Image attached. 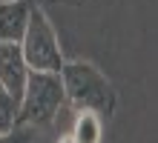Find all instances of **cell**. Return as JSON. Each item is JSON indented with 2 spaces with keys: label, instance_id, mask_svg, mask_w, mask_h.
Wrapping results in <instances>:
<instances>
[{
  "label": "cell",
  "instance_id": "cell-5",
  "mask_svg": "<svg viewBox=\"0 0 158 143\" xmlns=\"http://www.w3.org/2000/svg\"><path fill=\"white\" fill-rule=\"evenodd\" d=\"M32 6H40V3H35V0H3L0 3V40L20 43Z\"/></svg>",
  "mask_w": 158,
  "mask_h": 143
},
{
  "label": "cell",
  "instance_id": "cell-10",
  "mask_svg": "<svg viewBox=\"0 0 158 143\" xmlns=\"http://www.w3.org/2000/svg\"><path fill=\"white\" fill-rule=\"evenodd\" d=\"M66 3H81V0H66Z\"/></svg>",
  "mask_w": 158,
  "mask_h": 143
},
{
  "label": "cell",
  "instance_id": "cell-2",
  "mask_svg": "<svg viewBox=\"0 0 158 143\" xmlns=\"http://www.w3.org/2000/svg\"><path fill=\"white\" fill-rule=\"evenodd\" d=\"M66 106L63 97V83L58 72H29L23 86V94L17 100V126L43 129L60 114Z\"/></svg>",
  "mask_w": 158,
  "mask_h": 143
},
{
  "label": "cell",
  "instance_id": "cell-9",
  "mask_svg": "<svg viewBox=\"0 0 158 143\" xmlns=\"http://www.w3.org/2000/svg\"><path fill=\"white\" fill-rule=\"evenodd\" d=\"M60 143H75V140H72V137H63V140H60Z\"/></svg>",
  "mask_w": 158,
  "mask_h": 143
},
{
  "label": "cell",
  "instance_id": "cell-1",
  "mask_svg": "<svg viewBox=\"0 0 158 143\" xmlns=\"http://www.w3.org/2000/svg\"><path fill=\"white\" fill-rule=\"evenodd\" d=\"M60 83L66 106L75 112H92L101 120H109L118 109V92L112 80L89 60H66L60 66Z\"/></svg>",
  "mask_w": 158,
  "mask_h": 143
},
{
  "label": "cell",
  "instance_id": "cell-6",
  "mask_svg": "<svg viewBox=\"0 0 158 143\" xmlns=\"http://www.w3.org/2000/svg\"><path fill=\"white\" fill-rule=\"evenodd\" d=\"M75 143H101L104 140V120L92 112H78L72 120V135Z\"/></svg>",
  "mask_w": 158,
  "mask_h": 143
},
{
  "label": "cell",
  "instance_id": "cell-8",
  "mask_svg": "<svg viewBox=\"0 0 158 143\" xmlns=\"http://www.w3.org/2000/svg\"><path fill=\"white\" fill-rule=\"evenodd\" d=\"M35 140V129L29 126H15L12 132L0 135V143H32Z\"/></svg>",
  "mask_w": 158,
  "mask_h": 143
},
{
  "label": "cell",
  "instance_id": "cell-4",
  "mask_svg": "<svg viewBox=\"0 0 158 143\" xmlns=\"http://www.w3.org/2000/svg\"><path fill=\"white\" fill-rule=\"evenodd\" d=\"M29 72H32V69H29V66H26V60H23L20 43L0 40V86H3L12 97L20 100Z\"/></svg>",
  "mask_w": 158,
  "mask_h": 143
},
{
  "label": "cell",
  "instance_id": "cell-11",
  "mask_svg": "<svg viewBox=\"0 0 158 143\" xmlns=\"http://www.w3.org/2000/svg\"><path fill=\"white\" fill-rule=\"evenodd\" d=\"M0 3H3V0H0ZM35 3H38V0H35Z\"/></svg>",
  "mask_w": 158,
  "mask_h": 143
},
{
  "label": "cell",
  "instance_id": "cell-7",
  "mask_svg": "<svg viewBox=\"0 0 158 143\" xmlns=\"http://www.w3.org/2000/svg\"><path fill=\"white\" fill-rule=\"evenodd\" d=\"M15 126H17V97H12L0 86V135L12 132Z\"/></svg>",
  "mask_w": 158,
  "mask_h": 143
},
{
  "label": "cell",
  "instance_id": "cell-3",
  "mask_svg": "<svg viewBox=\"0 0 158 143\" xmlns=\"http://www.w3.org/2000/svg\"><path fill=\"white\" fill-rule=\"evenodd\" d=\"M20 52L32 72H60V66L66 63L60 49V37L43 6H32L26 32L20 37Z\"/></svg>",
  "mask_w": 158,
  "mask_h": 143
}]
</instances>
